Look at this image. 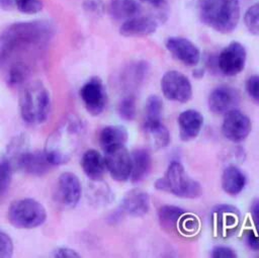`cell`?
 <instances>
[{
  "mask_svg": "<svg viewBox=\"0 0 259 258\" xmlns=\"http://www.w3.org/2000/svg\"><path fill=\"white\" fill-rule=\"evenodd\" d=\"M55 33L49 21L16 22L7 26L0 35V67L14 64L30 67L28 60L37 57L50 44Z\"/></svg>",
  "mask_w": 259,
  "mask_h": 258,
  "instance_id": "1",
  "label": "cell"
},
{
  "mask_svg": "<svg viewBox=\"0 0 259 258\" xmlns=\"http://www.w3.org/2000/svg\"><path fill=\"white\" fill-rule=\"evenodd\" d=\"M85 133L84 122L76 115H68L48 137L44 152L55 166L66 164L77 151Z\"/></svg>",
  "mask_w": 259,
  "mask_h": 258,
  "instance_id": "2",
  "label": "cell"
},
{
  "mask_svg": "<svg viewBox=\"0 0 259 258\" xmlns=\"http://www.w3.org/2000/svg\"><path fill=\"white\" fill-rule=\"evenodd\" d=\"M198 11L200 20L221 33L232 32L241 14L239 0H199Z\"/></svg>",
  "mask_w": 259,
  "mask_h": 258,
  "instance_id": "3",
  "label": "cell"
},
{
  "mask_svg": "<svg viewBox=\"0 0 259 258\" xmlns=\"http://www.w3.org/2000/svg\"><path fill=\"white\" fill-rule=\"evenodd\" d=\"M156 189L172 193L181 198H197L202 193L200 183L190 178L183 165L178 161H172L163 177L155 181Z\"/></svg>",
  "mask_w": 259,
  "mask_h": 258,
  "instance_id": "4",
  "label": "cell"
},
{
  "mask_svg": "<svg viewBox=\"0 0 259 258\" xmlns=\"http://www.w3.org/2000/svg\"><path fill=\"white\" fill-rule=\"evenodd\" d=\"M19 109L25 122L31 124L45 122L51 111L50 92L40 82L29 84L20 96Z\"/></svg>",
  "mask_w": 259,
  "mask_h": 258,
  "instance_id": "5",
  "label": "cell"
},
{
  "mask_svg": "<svg viewBox=\"0 0 259 258\" xmlns=\"http://www.w3.org/2000/svg\"><path fill=\"white\" fill-rule=\"evenodd\" d=\"M46 220L45 206L33 198L15 200L8 208V221L18 229H34L41 226Z\"/></svg>",
  "mask_w": 259,
  "mask_h": 258,
  "instance_id": "6",
  "label": "cell"
},
{
  "mask_svg": "<svg viewBox=\"0 0 259 258\" xmlns=\"http://www.w3.org/2000/svg\"><path fill=\"white\" fill-rule=\"evenodd\" d=\"M162 93L168 100L186 103L192 97V86L189 79L179 71L170 70L161 78Z\"/></svg>",
  "mask_w": 259,
  "mask_h": 258,
  "instance_id": "7",
  "label": "cell"
},
{
  "mask_svg": "<svg viewBox=\"0 0 259 258\" xmlns=\"http://www.w3.org/2000/svg\"><path fill=\"white\" fill-rule=\"evenodd\" d=\"M150 209V196L149 194L140 189L133 188L125 193L122 197L118 207L111 213L109 220L112 223L119 221L123 216L143 217L148 213Z\"/></svg>",
  "mask_w": 259,
  "mask_h": 258,
  "instance_id": "8",
  "label": "cell"
},
{
  "mask_svg": "<svg viewBox=\"0 0 259 258\" xmlns=\"http://www.w3.org/2000/svg\"><path fill=\"white\" fill-rule=\"evenodd\" d=\"M80 98L85 109L91 115H99L106 106L107 93L102 80L92 77L87 80L79 90Z\"/></svg>",
  "mask_w": 259,
  "mask_h": 258,
  "instance_id": "9",
  "label": "cell"
},
{
  "mask_svg": "<svg viewBox=\"0 0 259 258\" xmlns=\"http://www.w3.org/2000/svg\"><path fill=\"white\" fill-rule=\"evenodd\" d=\"M103 152L105 168L111 178L119 182L128 180L132 172V157L125 146H116Z\"/></svg>",
  "mask_w": 259,
  "mask_h": 258,
  "instance_id": "10",
  "label": "cell"
},
{
  "mask_svg": "<svg viewBox=\"0 0 259 258\" xmlns=\"http://www.w3.org/2000/svg\"><path fill=\"white\" fill-rule=\"evenodd\" d=\"M247 52L245 47L239 41H231L222 50L218 57V67L226 76H236L240 74L246 64Z\"/></svg>",
  "mask_w": 259,
  "mask_h": 258,
  "instance_id": "11",
  "label": "cell"
},
{
  "mask_svg": "<svg viewBox=\"0 0 259 258\" xmlns=\"http://www.w3.org/2000/svg\"><path fill=\"white\" fill-rule=\"evenodd\" d=\"M251 130V119L241 110L233 108L225 113L222 133L227 140L233 143H241L249 136Z\"/></svg>",
  "mask_w": 259,
  "mask_h": 258,
  "instance_id": "12",
  "label": "cell"
},
{
  "mask_svg": "<svg viewBox=\"0 0 259 258\" xmlns=\"http://www.w3.org/2000/svg\"><path fill=\"white\" fill-rule=\"evenodd\" d=\"M82 194V185L78 176L72 172H63L58 179L56 200L65 207H75Z\"/></svg>",
  "mask_w": 259,
  "mask_h": 258,
  "instance_id": "13",
  "label": "cell"
},
{
  "mask_svg": "<svg viewBox=\"0 0 259 258\" xmlns=\"http://www.w3.org/2000/svg\"><path fill=\"white\" fill-rule=\"evenodd\" d=\"M211 219L219 236L228 237L239 227L241 223V212L234 205L218 204L212 208Z\"/></svg>",
  "mask_w": 259,
  "mask_h": 258,
  "instance_id": "14",
  "label": "cell"
},
{
  "mask_svg": "<svg viewBox=\"0 0 259 258\" xmlns=\"http://www.w3.org/2000/svg\"><path fill=\"white\" fill-rule=\"evenodd\" d=\"M172 56L186 66H196L200 61V51L190 39L182 36H170L165 41Z\"/></svg>",
  "mask_w": 259,
  "mask_h": 258,
  "instance_id": "15",
  "label": "cell"
},
{
  "mask_svg": "<svg viewBox=\"0 0 259 258\" xmlns=\"http://www.w3.org/2000/svg\"><path fill=\"white\" fill-rule=\"evenodd\" d=\"M207 104L211 112L215 114L226 113L239 104V94L232 87L219 86L208 95Z\"/></svg>",
  "mask_w": 259,
  "mask_h": 258,
  "instance_id": "16",
  "label": "cell"
},
{
  "mask_svg": "<svg viewBox=\"0 0 259 258\" xmlns=\"http://www.w3.org/2000/svg\"><path fill=\"white\" fill-rule=\"evenodd\" d=\"M158 25L156 18L139 14L124 20L119 26V33L125 37L147 36L153 34Z\"/></svg>",
  "mask_w": 259,
  "mask_h": 258,
  "instance_id": "17",
  "label": "cell"
},
{
  "mask_svg": "<svg viewBox=\"0 0 259 258\" xmlns=\"http://www.w3.org/2000/svg\"><path fill=\"white\" fill-rule=\"evenodd\" d=\"M177 121L180 139L183 142H188L199 135L203 126L204 117L195 109H186L179 114Z\"/></svg>",
  "mask_w": 259,
  "mask_h": 258,
  "instance_id": "18",
  "label": "cell"
},
{
  "mask_svg": "<svg viewBox=\"0 0 259 258\" xmlns=\"http://www.w3.org/2000/svg\"><path fill=\"white\" fill-rule=\"evenodd\" d=\"M54 167L44 151L27 150L19 159L17 168L34 176H42Z\"/></svg>",
  "mask_w": 259,
  "mask_h": 258,
  "instance_id": "19",
  "label": "cell"
},
{
  "mask_svg": "<svg viewBox=\"0 0 259 258\" xmlns=\"http://www.w3.org/2000/svg\"><path fill=\"white\" fill-rule=\"evenodd\" d=\"M149 72L145 61H135L126 65L120 73V84L125 89H137L144 82Z\"/></svg>",
  "mask_w": 259,
  "mask_h": 258,
  "instance_id": "20",
  "label": "cell"
},
{
  "mask_svg": "<svg viewBox=\"0 0 259 258\" xmlns=\"http://www.w3.org/2000/svg\"><path fill=\"white\" fill-rule=\"evenodd\" d=\"M81 167L84 174L91 181L101 180L106 171L104 157L94 149L84 152L81 159Z\"/></svg>",
  "mask_w": 259,
  "mask_h": 258,
  "instance_id": "21",
  "label": "cell"
},
{
  "mask_svg": "<svg viewBox=\"0 0 259 258\" xmlns=\"http://www.w3.org/2000/svg\"><path fill=\"white\" fill-rule=\"evenodd\" d=\"M131 157L132 172L130 179L133 183H139L149 175L152 168V157L149 151L144 148L134 150Z\"/></svg>",
  "mask_w": 259,
  "mask_h": 258,
  "instance_id": "22",
  "label": "cell"
},
{
  "mask_svg": "<svg viewBox=\"0 0 259 258\" xmlns=\"http://www.w3.org/2000/svg\"><path fill=\"white\" fill-rule=\"evenodd\" d=\"M247 182L246 175L236 165L227 166L222 174V188L229 195L239 194Z\"/></svg>",
  "mask_w": 259,
  "mask_h": 258,
  "instance_id": "23",
  "label": "cell"
},
{
  "mask_svg": "<svg viewBox=\"0 0 259 258\" xmlns=\"http://www.w3.org/2000/svg\"><path fill=\"white\" fill-rule=\"evenodd\" d=\"M128 138V133L123 125L113 124L103 127L99 134V145L103 151L125 145Z\"/></svg>",
  "mask_w": 259,
  "mask_h": 258,
  "instance_id": "24",
  "label": "cell"
},
{
  "mask_svg": "<svg viewBox=\"0 0 259 258\" xmlns=\"http://www.w3.org/2000/svg\"><path fill=\"white\" fill-rule=\"evenodd\" d=\"M107 12L114 20H126L141 13V6L136 0H109Z\"/></svg>",
  "mask_w": 259,
  "mask_h": 258,
  "instance_id": "25",
  "label": "cell"
},
{
  "mask_svg": "<svg viewBox=\"0 0 259 258\" xmlns=\"http://www.w3.org/2000/svg\"><path fill=\"white\" fill-rule=\"evenodd\" d=\"M163 102L157 95H150L145 105V118L143 127L155 125L162 122Z\"/></svg>",
  "mask_w": 259,
  "mask_h": 258,
  "instance_id": "26",
  "label": "cell"
},
{
  "mask_svg": "<svg viewBox=\"0 0 259 258\" xmlns=\"http://www.w3.org/2000/svg\"><path fill=\"white\" fill-rule=\"evenodd\" d=\"M185 212V209L172 204H164L158 209V220L161 227L170 229L176 227L178 220Z\"/></svg>",
  "mask_w": 259,
  "mask_h": 258,
  "instance_id": "27",
  "label": "cell"
},
{
  "mask_svg": "<svg viewBox=\"0 0 259 258\" xmlns=\"http://www.w3.org/2000/svg\"><path fill=\"white\" fill-rule=\"evenodd\" d=\"M27 139L24 135H20L18 137H15L10 144L7 146L6 155L4 156V159H6L12 168H17L18 161L20 157L27 151Z\"/></svg>",
  "mask_w": 259,
  "mask_h": 258,
  "instance_id": "28",
  "label": "cell"
},
{
  "mask_svg": "<svg viewBox=\"0 0 259 258\" xmlns=\"http://www.w3.org/2000/svg\"><path fill=\"white\" fill-rule=\"evenodd\" d=\"M146 135L149 136L153 145L157 149L165 148L170 143V133L167 127L161 122L156 125H151L147 127H143Z\"/></svg>",
  "mask_w": 259,
  "mask_h": 258,
  "instance_id": "29",
  "label": "cell"
},
{
  "mask_svg": "<svg viewBox=\"0 0 259 258\" xmlns=\"http://www.w3.org/2000/svg\"><path fill=\"white\" fill-rule=\"evenodd\" d=\"M117 112L121 119L132 121L137 114V100L134 94L130 93L123 96L117 105Z\"/></svg>",
  "mask_w": 259,
  "mask_h": 258,
  "instance_id": "30",
  "label": "cell"
},
{
  "mask_svg": "<svg viewBox=\"0 0 259 258\" xmlns=\"http://www.w3.org/2000/svg\"><path fill=\"white\" fill-rule=\"evenodd\" d=\"M176 227L182 235L192 236L195 235L199 230L200 222L195 214L185 211L178 220Z\"/></svg>",
  "mask_w": 259,
  "mask_h": 258,
  "instance_id": "31",
  "label": "cell"
},
{
  "mask_svg": "<svg viewBox=\"0 0 259 258\" xmlns=\"http://www.w3.org/2000/svg\"><path fill=\"white\" fill-rule=\"evenodd\" d=\"M244 23L248 31L254 35L259 32V6L257 3L248 7L244 15Z\"/></svg>",
  "mask_w": 259,
  "mask_h": 258,
  "instance_id": "32",
  "label": "cell"
},
{
  "mask_svg": "<svg viewBox=\"0 0 259 258\" xmlns=\"http://www.w3.org/2000/svg\"><path fill=\"white\" fill-rule=\"evenodd\" d=\"M12 166L6 159L0 160V201L5 197L11 182Z\"/></svg>",
  "mask_w": 259,
  "mask_h": 258,
  "instance_id": "33",
  "label": "cell"
},
{
  "mask_svg": "<svg viewBox=\"0 0 259 258\" xmlns=\"http://www.w3.org/2000/svg\"><path fill=\"white\" fill-rule=\"evenodd\" d=\"M94 182L96 185L90 192V197L93 200V202L100 204H105L109 202L111 200V192L107 185L101 183V180H97Z\"/></svg>",
  "mask_w": 259,
  "mask_h": 258,
  "instance_id": "34",
  "label": "cell"
},
{
  "mask_svg": "<svg viewBox=\"0 0 259 258\" xmlns=\"http://www.w3.org/2000/svg\"><path fill=\"white\" fill-rule=\"evenodd\" d=\"M14 6L24 14H36L42 9L41 0H15Z\"/></svg>",
  "mask_w": 259,
  "mask_h": 258,
  "instance_id": "35",
  "label": "cell"
},
{
  "mask_svg": "<svg viewBox=\"0 0 259 258\" xmlns=\"http://www.w3.org/2000/svg\"><path fill=\"white\" fill-rule=\"evenodd\" d=\"M13 254L12 239L4 232L0 231V258L11 257Z\"/></svg>",
  "mask_w": 259,
  "mask_h": 258,
  "instance_id": "36",
  "label": "cell"
},
{
  "mask_svg": "<svg viewBox=\"0 0 259 258\" xmlns=\"http://www.w3.org/2000/svg\"><path fill=\"white\" fill-rule=\"evenodd\" d=\"M259 77L254 74L250 76L246 81V91L251 99H253L256 103L259 101Z\"/></svg>",
  "mask_w": 259,
  "mask_h": 258,
  "instance_id": "37",
  "label": "cell"
},
{
  "mask_svg": "<svg viewBox=\"0 0 259 258\" xmlns=\"http://www.w3.org/2000/svg\"><path fill=\"white\" fill-rule=\"evenodd\" d=\"M210 256L213 258H235L238 255L233 248L229 246L219 245V246H214L211 249Z\"/></svg>",
  "mask_w": 259,
  "mask_h": 258,
  "instance_id": "38",
  "label": "cell"
},
{
  "mask_svg": "<svg viewBox=\"0 0 259 258\" xmlns=\"http://www.w3.org/2000/svg\"><path fill=\"white\" fill-rule=\"evenodd\" d=\"M245 241H246V244L248 245V247L250 249H252L253 251H258L259 249V242H258V236L257 234L249 229V230H246L245 233Z\"/></svg>",
  "mask_w": 259,
  "mask_h": 258,
  "instance_id": "39",
  "label": "cell"
},
{
  "mask_svg": "<svg viewBox=\"0 0 259 258\" xmlns=\"http://www.w3.org/2000/svg\"><path fill=\"white\" fill-rule=\"evenodd\" d=\"M53 256L58 258H76L80 257V254L74 249L68 247H60L54 251Z\"/></svg>",
  "mask_w": 259,
  "mask_h": 258,
  "instance_id": "40",
  "label": "cell"
},
{
  "mask_svg": "<svg viewBox=\"0 0 259 258\" xmlns=\"http://www.w3.org/2000/svg\"><path fill=\"white\" fill-rule=\"evenodd\" d=\"M101 2L100 0H86L85 2V9L89 12H99L101 10Z\"/></svg>",
  "mask_w": 259,
  "mask_h": 258,
  "instance_id": "41",
  "label": "cell"
},
{
  "mask_svg": "<svg viewBox=\"0 0 259 258\" xmlns=\"http://www.w3.org/2000/svg\"><path fill=\"white\" fill-rule=\"evenodd\" d=\"M258 210H259V200H258V198H255L252 201L251 207H250V211H251V214H252V218L254 221H257Z\"/></svg>",
  "mask_w": 259,
  "mask_h": 258,
  "instance_id": "42",
  "label": "cell"
},
{
  "mask_svg": "<svg viewBox=\"0 0 259 258\" xmlns=\"http://www.w3.org/2000/svg\"><path fill=\"white\" fill-rule=\"evenodd\" d=\"M140 1L147 3L156 8H162L166 4V0H140Z\"/></svg>",
  "mask_w": 259,
  "mask_h": 258,
  "instance_id": "43",
  "label": "cell"
},
{
  "mask_svg": "<svg viewBox=\"0 0 259 258\" xmlns=\"http://www.w3.org/2000/svg\"><path fill=\"white\" fill-rule=\"evenodd\" d=\"M14 1L15 0H0V6L3 8H11L14 6Z\"/></svg>",
  "mask_w": 259,
  "mask_h": 258,
  "instance_id": "44",
  "label": "cell"
}]
</instances>
